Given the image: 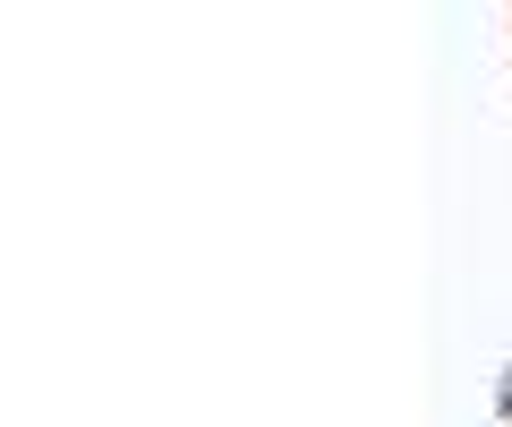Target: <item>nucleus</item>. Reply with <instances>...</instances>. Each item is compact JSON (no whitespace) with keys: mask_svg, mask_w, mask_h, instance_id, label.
<instances>
[{"mask_svg":"<svg viewBox=\"0 0 512 427\" xmlns=\"http://www.w3.org/2000/svg\"><path fill=\"white\" fill-rule=\"evenodd\" d=\"M504 419H512V376H504Z\"/></svg>","mask_w":512,"mask_h":427,"instance_id":"obj_1","label":"nucleus"}]
</instances>
